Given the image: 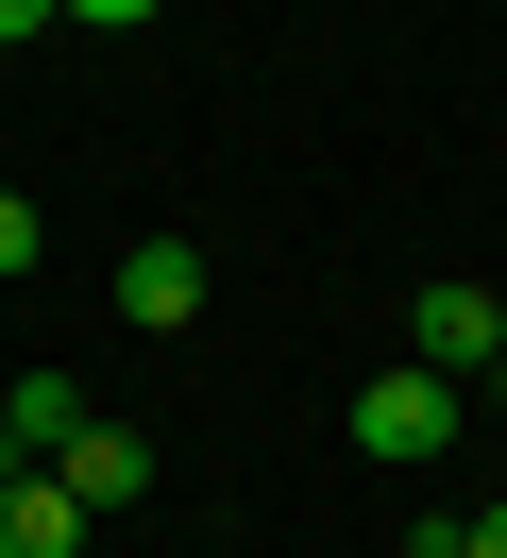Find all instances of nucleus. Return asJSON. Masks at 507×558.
<instances>
[{"label":"nucleus","mask_w":507,"mask_h":558,"mask_svg":"<svg viewBox=\"0 0 507 558\" xmlns=\"http://www.w3.org/2000/svg\"><path fill=\"white\" fill-rule=\"evenodd\" d=\"M439 558H507V508H473V524H439Z\"/></svg>","instance_id":"0eeeda50"},{"label":"nucleus","mask_w":507,"mask_h":558,"mask_svg":"<svg viewBox=\"0 0 507 558\" xmlns=\"http://www.w3.org/2000/svg\"><path fill=\"white\" fill-rule=\"evenodd\" d=\"M338 423H355V457H439V440H457V389H439V373H372Z\"/></svg>","instance_id":"f03ea898"},{"label":"nucleus","mask_w":507,"mask_h":558,"mask_svg":"<svg viewBox=\"0 0 507 558\" xmlns=\"http://www.w3.org/2000/svg\"><path fill=\"white\" fill-rule=\"evenodd\" d=\"M101 305H119L135 339H186V322H203V254H186V238H135V254H119V288H101Z\"/></svg>","instance_id":"7ed1b4c3"},{"label":"nucleus","mask_w":507,"mask_h":558,"mask_svg":"<svg viewBox=\"0 0 507 558\" xmlns=\"http://www.w3.org/2000/svg\"><path fill=\"white\" fill-rule=\"evenodd\" d=\"M0 558H85V508L51 474H0Z\"/></svg>","instance_id":"423d86ee"},{"label":"nucleus","mask_w":507,"mask_h":558,"mask_svg":"<svg viewBox=\"0 0 507 558\" xmlns=\"http://www.w3.org/2000/svg\"><path fill=\"white\" fill-rule=\"evenodd\" d=\"M491 355H507V305H491V288H423V305H406V373L457 389V373H491Z\"/></svg>","instance_id":"f257e3e1"},{"label":"nucleus","mask_w":507,"mask_h":558,"mask_svg":"<svg viewBox=\"0 0 507 558\" xmlns=\"http://www.w3.org/2000/svg\"><path fill=\"white\" fill-rule=\"evenodd\" d=\"M491 407H507V355H491Z\"/></svg>","instance_id":"9b49d317"},{"label":"nucleus","mask_w":507,"mask_h":558,"mask_svg":"<svg viewBox=\"0 0 507 558\" xmlns=\"http://www.w3.org/2000/svg\"><path fill=\"white\" fill-rule=\"evenodd\" d=\"M51 490H68V508H85V524H101V508H135V490H153V440L85 407V423H68V457H51Z\"/></svg>","instance_id":"20e7f679"},{"label":"nucleus","mask_w":507,"mask_h":558,"mask_svg":"<svg viewBox=\"0 0 507 558\" xmlns=\"http://www.w3.org/2000/svg\"><path fill=\"white\" fill-rule=\"evenodd\" d=\"M51 17H68V0H0V51H17V35H51Z\"/></svg>","instance_id":"1a4fd4ad"},{"label":"nucleus","mask_w":507,"mask_h":558,"mask_svg":"<svg viewBox=\"0 0 507 558\" xmlns=\"http://www.w3.org/2000/svg\"><path fill=\"white\" fill-rule=\"evenodd\" d=\"M68 17H169V0H68Z\"/></svg>","instance_id":"9d476101"},{"label":"nucleus","mask_w":507,"mask_h":558,"mask_svg":"<svg viewBox=\"0 0 507 558\" xmlns=\"http://www.w3.org/2000/svg\"><path fill=\"white\" fill-rule=\"evenodd\" d=\"M406 558H439V524H423V542H406Z\"/></svg>","instance_id":"f8f14e48"},{"label":"nucleus","mask_w":507,"mask_h":558,"mask_svg":"<svg viewBox=\"0 0 507 558\" xmlns=\"http://www.w3.org/2000/svg\"><path fill=\"white\" fill-rule=\"evenodd\" d=\"M68 423H85V389H68V373H17V389H0V474H51Z\"/></svg>","instance_id":"39448f33"},{"label":"nucleus","mask_w":507,"mask_h":558,"mask_svg":"<svg viewBox=\"0 0 507 558\" xmlns=\"http://www.w3.org/2000/svg\"><path fill=\"white\" fill-rule=\"evenodd\" d=\"M0 271H34V204H17V186H0Z\"/></svg>","instance_id":"6e6552de"}]
</instances>
